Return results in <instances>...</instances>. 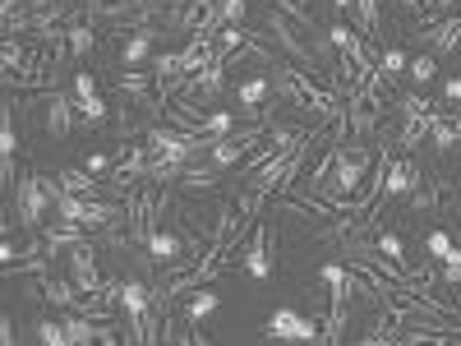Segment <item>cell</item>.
Masks as SVG:
<instances>
[{"instance_id":"cell-1","label":"cell","mask_w":461,"mask_h":346,"mask_svg":"<svg viewBox=\"0 0 461 346\" xmlns=\"http://www.w3.org/2000/svg\"><path fill=\"white\" fill-rule=\"evenodd\" d=\"M374 148H341L337 152V167L323 185H314V195L323 199H356L360 195V185L369 180V167H374Z\"/></svg>"},{"instance_id":"cell-2","label":"cell","mask_w":461,"mask_h":346,"mask_svg":"<svg viewBox=\"0 0 461 346\" xmlns=\"http://www.w3.org/2000/svg\"><path fill=\"white\" fill-rule=\"evenodd\" d=\"M14 185H19V222H23L28 231L42 226L47 208H56V199L65 195V185H60V180H42L37 171H23Z\"/></svg>"},{"instance_id":"cell-3","label":"cell","mask_w":461,"mask_h":346,"mask_svg":"<svg viewBox=\"0 0 461 346\" xmlns=\"http://www.w3.org/2000/svg\"><path fill=\"white\" fill-rule=\"evenodd\" d=\"M319 278H323V287L332 291V310H328V319H323V341H341V332H346V300L356 296V291H351L356 273H351L346 263H323Z\"/></svg>"},{"instance_id":"cell-4","label":"cell","mask_w":461,"mask_h":346,"mask_svg":"<svg viewBox=\"0 0 461 346\" xmlns=\"http://www.w3.org/2000/svg\"><path fill=\"white\" fill-rule=\"evenodd\" d=\"M267 337L273 341H323V323L304 319L300 310H273V319H267Z\"/></svg>"},{"instance_id":"cell-5","label":"cell","mask_w":461,"mask_h":346,"mask_svg":"<svg viewBox=\"0 0 461 346\" xmlns=\"http://www.w3.org/2000/svg\"><path fill=\"white\" fill-rule=\"evenodd\" d=\"M74 106H79V121L88 125V130H102L106 121H111V111H106V102H102V93H97V84H93V74H74Z\"/></svg>"},{"instance_id":"cell-6","label":"cell","mask_w":461,"mask_h":346,"mask_svg":"<svg viewBox=\"0 0 461 346\" xmlns=\"http://www.w3.org/2000/svg\"><path fill=\"white\" fill-rule=\"evenodd\" d=\"M397 106H402V148H415L420 139L429 134V115H434V102H429V97H415V93H406Z\"/></svg>"},{"instance_id":"cell-7","label":"cell","mask_w":461,"mask_h":346,"mask_svg":"<svg viewBox=\"0 0 461 346\" xmlns=\"http://www.w3.org/2000/svg\"><path fill=\"white\" fill-rule=\"evenodd\" d=\"M69 268H74V287H79L84 296H97L106 282L97 273V254H93V241H79L69 245Z\"/></svg>"},{"instance_id":"cell-8","label":"cell","mask_w":461,"mask_h":346,"mask_svg":"<svg viewBox=\"0 0 461 346\" xmlns=\"http://www.w3.org/2000/svg\"><path fill=\"white\" fill-rule=\"evenodd\" d=\"M240 268H245L254 282L273 278V259H267V226L254 222V236H249V245H245V254H240Z\"/></svg>"},{"instance_id":"cell-9","label":"cell","mask_w":461,"mask_h":346,"mask_svg":"<svg viewBox=\"0 0 461 346\" xmlns=\"http://www.w3.org/2000/svg\"><path fill=\"white\" fill-rule=\"evenodd\" d=\"M115 88H121L125 97H134L143 111H162V93H158V74H121L115 79Z\"/></svg>"},{"instance_id":"cell-10","label":"cell","mask_w":461,"mask_h":346,"mask_svg":"<svg viewBox=\"0 0 461 346\" xmlns=\"http://www.w3.org/2000/svg\"><path fill=\"white\" fill-rule=\"evenodd\" d=\"M425 42H429V51H434V56L456 51V42H461V5H456L452 14H443L438 23H429V28H425Z\"/></svg>"},{"instance_id":"cell-11","label":"cell","mask_w":461,"mask_h":346,"mask_svg":"<svg viewBox=\"0 0 461 346\" xmlns=\"http://www.w3.org/2000/svg\"><path fill=\"white\" fill-rule=\"evenodd\" d=\"M226 88V60H212L208 69H199V74H189L185 79V88L180 93H189V97H203V102H212L217 93Z\"/></svg>"},{"instance_id":"cell-12","label":"cell","mask_w":461,"mask_h":346,"mask_svg":"<svg viewBox=\"0 0 461 346\" xmlns=\"http://www.w3.org/2000/svg\"><path fill=\"white\" fill-rule=\"evenodd\" d=\"M74 97H65L60 88H51L47 93V134H56V139H65L69 130H74Z\"/></svg>"},{"instance_id":"cell-13","label":"cell","mask_w":461,"mask_h":346,"mask_svg":"<svg viewBox=\"0 0 461 346\" xmlns=\"http://www.w3.org/2000/svg\"><path fill=\"white\" fill-rule=\"evenodd\" d=\"M267 93H273V79L267 74H254V79H245L240 84V115L245 121H263V102H267Z\"/></svg>"},{"instance_id":"cell-14","label":"cell","mask_w":461,"mask_h":346,"mask_svg":"<svg viewBox=\"0 0 461 346\" xmlns=\"http://www.w3.org/2000/svg\"><path fill=\"white\" fill-rule=\"evenodd\" d=\"M267 23H273V32L282 37V47H286V51H291L300 65H314V69L323 65V60H319V51H314V47H304L300 37L291 32V23H286V14H282V10H273V19H267Z\"/></svg>"},{"instance_id":"cell-15","label":"cell","mask_w":461,"mask_h":346,"mask_svg":"<svg viewBox=\"0 0 461 346\" xmlns=\"http://www.w3.org/2000/svg\"><path fill=\"white\" fill-rule=\"evenodd\" d=\"M14 152H19V139H14V111L0 115V176H5V185H14Z\"/></svg>"},{"instance_id":"cell-16","label":"cell","mask_w":461,"mask_h":346,"mask_svg":"<svg viewBox=\"0 0 461 346\" xmlns=\"http://www.w3.org/2000/svg\"><path fill=\"white\" fill-rule=\"evenodd\" d=\"M415 180H420V167H415L411 158H397V162L388 167V180H383V195H388V199H397V195H411V189H415Z\"/></svg>"},{"instance_id":"cell-17","label":"cell","mask_w":461,"mask_h":346,"mask_svg":"<svg viewBox=\"0 0 461 346\" xmlns=\"http://www.w3.org/2000/svg\"><path fill=\"white\" fill-rule=\"evenodd\" d=\"M60 185L69 189V195H84V199H102L106 195V185H97V176L84 171V167H65L60 171Z\"/></svg>"},{"instance_id":"cell-18","label":"cell","mask_w":461,"mask_h":346,"mask_svg":"<svg viewBox=\"0 0 461 346\" xmlns=\"http://www.w3.org/2000/svg\"><path fill=\"white\" fill-rule=\"evenodd\" d=\"M152 37H158V28H134L125 42H121V60L134 69V65H143L148 56H152Z\"/></svg>"},{"instance_id":"cell-19","label":"cell","mask_w":461,"mask_h":346,"mask_svg":"<svg viewBox=\"0 0 461 346\" xmlns=\"http://www.w3.org/2000/svg\"><path fill=\"white\" fill-rule=\"evenodd\" d=\"M429 139H434V148H438V152H447V148L461 139V121L434 106V115H429Z\"/></svg>"},{"instance_id":"cell-20","label":"cell","mask_w":461,"mask_h":346,"mask_svg":"<svg viewBox=\"0 0 461 346\" xmlns=\"http://www.w3.org/2000/svg\"><path fill=\"white\" fill-rule=\"evenodd\" d=\"M121 217H125V208H121V204L88 199V208H84V231H106V226H115Z\"/></svg>"},{"instance_id":"cell-21","label":"cell","mask_w":461,"mask_h":346,"mask_svg":"<svg viewBox=\"0 0 461 346\" xmlns=\"http://www.w3.org/2000/svg\"><path fill=\"white\" fill-rule=\"evenodd\" d=\"M79 287H74V282H60V278H51V273H42V300H51V305H65V310H69V305H74V310H79Z\"/></svg>"},{"instance_id":"cell-22","label":"cell","mask_w":461,"mask_h":346,"mask_svg":"<svg viewBox=\"0 0 461 346\" xmlns=\"http://www.w3.org/2000/svg\"><path fill=\"white\" fill-rule=\"evenodd\" d=\"M65 332H69V341H79V346H93V341H102V328L84 314V310H74L69 319H65Z\"/></svg>"},{"instance_id":"cell-23","label":"cell","mask_w":461,"mask_h":346,"mask_svg":"<svg viewBox=\"0 0 461 346\" xmlns=\"http://www.w3.org/2000/svg\"><path fill=\"white\" fill-rule=\"evenodd\" d=\"M406 65H411V56L402 47H388V51L378 56V84H393L397 74H406Z\"/></svg>"},{"instance_id":"cell-24","label":"cell","mask_w":461,"mask_h":346,"mask_svg":"<svg viewBox=\"0 0 461 346\" xmlns=\"http://www.w3.org/2000/svg\"><path fill=\"white\" fill-rule=\"evenodd\" d=\"M65 42H69V56H84V51L97 47V32H93V23H69L65 28Z\"/></svg>"},{"instance_id":"cell-25","label":"cell","mask_w":461,"mask_h":346,"mask_svg":"<svg viewBox=\"0 0 461 346\" xmlns=\"http://www.w3.org/2000/svg\"><path fill=\"white\" fill-rule=\"evenodd\" d=\"M230 130H236V115H230V111H203L199 134H212V139H221V134H230Z\"/></svg>"},{"instance_id":"cell-26","label":"cell","mask_w":461,"mask_h":346,"mask_svg":"<svg viewBox=\"0 0 461 346\" xmlns=\"http://www.w3.org/2000/svg\"><path fill=\"white\" fill-rule=\"evenodd\" d=\"M378 254L388 259V263H397L402 273H411V268H406V250H402V236H397V231H383V236H378Z\"/></svg>"},{"instance_id":"cell-27","label":"cell","mask_w":461,"mask_h":346,"mask_svg":"<svg viewBox=\"0 0 461 346\" xmlns=\"http://www.w3.org/2000/svg\"><path fill=\"white\" fill-rule=\"evenodd\" d=\"M406 74H411L415 84H425V88H429V84H434V74H438V56H434V51H429V56H415V60L406 65Z\"/></svg>"},{"instance_id":"cell-28","label":"cell","mask_w":461,"mask_h":346,"mask_svg":"<svg viewBox=\"0 0 461 346\" xmlns=\"http://www.w3.org/2000/svg\"><path fill=\"white\" fill-rule=\"evenodd\" d=\"M212 310H217V296H212V291H199L194 300H189V310H185L189 328H194V323H203V319H208Z\"/></svg>"},{"instance_id":"cell-29","label":"cell","mask_w":461,"mask_h":346,"mask_svg":"<svg viewBox=\"0 0 461 346\" xmlns=\"http://www.w3.org/2000/svg\"><path fill=\"white\" fill-rule=\"evenodd\" d=\"M452 250H456V245H452L447 231H429V236H425V254H429V259H438V263H443Z\"/></svg>"},{"instance_id":"cell-30","label":"cell","mask_w":461,"mask_h":346,"mask_svg":"<svg viewBox=\"0 0 461 346\" xmlns=\"http://www.w3.org/2000/svg\"><path fill=\"white\" fill-rule=\"evenodd\" d=\"M245 37H249L245 28H236V23H230V28H226V32L217 37V51H221V60H226L230 51H240V47H245Z\"/></svg>"},{"instance_id":"cell-31","label":"cell","mask_w":461,"mask_h":346,"mask_svg":"<svg viewBox=\"0 0 461 346\" xmlns=\"http://www.w3.org/2000/svg\"><path fill=\"white\" fill-rule=\"evenodd\" d=\"M356 10H360V32L374 37L378 32V0H356Z\"/></svg>"},{"instance_id":"cell-32","label":"cell","mask_w":461,"mask_h":346,"mask_svg":"<svg viewBox=\"0 0 461 346\" xmlns=\"http://www.w3.org/2000/svg\"><path fill=\"white\" fill-rule=\"evenodd\" d=\"M37 337H42L47 346H65V341H69L65 323H51V319H42V323H37Z\"/></svg>"},{"instance_id":"cell-33","label":"cell","mask_w":461,"mask_h":346,"mask_svg":"<svg viewBox=\"0 0 461 346\" xmlns=\"http://www.w3.org/2000/svg\"><path fill=\"white\" fill-rule=\"evenodd\" d=\"M443 282H447V287H461V250H452V254L443 259Z\"/></svg>"},{"instance_id":"cell-34","label":"cell","mask_w":461,"mask_h":346,"mask_svg":"<svg viewBox=\"0 0 461 346\" xmlns=\"http://www.w3.org/2000/svg\"><path fill=\"white\" fill-rule=\"evenodd\" d=\"M351 37H356V32L346 28V23H332V28H328V42H332L337 51H346V47H351Z\"/></svg>"},{"instance_id":"cell-35","label":"cell","mask_w":461,"mask_h":346,"mask_svg":"<svg viewBox=\"0 0 461 346\" xmlns=\"http://www.w3.org/2000/svg\"><path fill=\"white\" fill-rule=\"evenodd\" d=\"M111 167H115V158H106V152H93L84 162V171H93V176H111Z\"/></svg>"},{"instance_id":"cell-36","label":"cell","mask_w":461,"mask_h":346,"mask_svg":"<svg viewBox=\"0 0 461 346\" xmlns=\"http://www.w3.org/2000/svg\"><path fill=\"white\" fill-rule=\"evenodd\" d=\"M14 69H23V47L10 37V42H5V74H14Z\"/></svg>"},{"instance_id":"cell-37","label":"cell","mask_w":461,"mask_h":346,"mask_svg":"<svg viewBox=\"0 0 461 346\" xmlns=\"http://www.w3.org/2000/svg\"><path fill=\"white\" fill-rule=\"evenodd\" d=\"M245 19V0H221V23H236Z\"/></svg>"},{"instance_id":"cell-38","label":"cell","mask_w":461,"mask_h":346,"mask_svg":"<svg viewBox=\"0 0 461 346\" xmlns=\"http://www.w3.org/2000/svg\"><path fill=\"white\" fill-rule=\"evenodd\" d=\"M443 102H461V74L443 84Z\"/></svg>"},{"instance_id":"cell-39","label":"cell","mask_w":461,"mask_h":346,"mask_svg":"<svg viewBox=\"0 0 461 346\" xmlns=\"http://www.w3.org/2000/svg\"><path fill=\"white\" fill-rule=\"evenodd\" d=\"M351 5H356V0H332V10H337V14H346Z\"/></svg>"}]
</instances>
